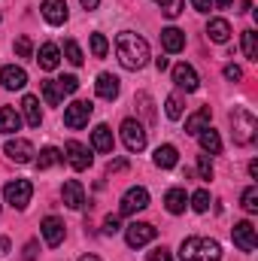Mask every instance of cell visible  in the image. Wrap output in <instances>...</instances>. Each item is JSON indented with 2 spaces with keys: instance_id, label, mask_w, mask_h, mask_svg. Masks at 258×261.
Here are the masks:
<instances>
[{
  "instance_id": "16",
  "label": "cell",
  "mask_w": 258,
  "mask_h": 261,
  "mask_svg": "<svg viewBox=\"0 0 258 261\" xmlns=\"http://www.w3.org/2000/svg\"><path fill=\"white\" fill-rule=\"evenodd\" d=\"M40 12H43V18L49 24H64L67 21V0H43Z\"/></svg>"
},
{
  "instance_id": "22",
  "label": "cell",
  "mask_w": 258,
  "mask_h": 261,
  "mask_svg": "<svg viewBox=\"0 0 258 261\" xmlns=\"http://www.w3.org/2000/svg\"><path fill=\"white\" fill-rule=\"evenodd\" d=\"M91 146L97 152H104V155L113 152V130H110V125H97V128L91 130Z\"/></svg>"
},
{
  "instance_id": "39",
  "label": "cell",
  "mask_w": 258,
  "mask_h": 261,
  "mask_svg": "<svg viewBox=\"0 0 258 261\" xmlns=\"http://www.w3.org/2000/svg\"><path fill=\"white\" fill-rule=\"evenodd\" d=\"M55 85H58L61 94H73V91L79 88V79H76V76H61V79H55Z\"/></svg>"
},
{
  "instance_id": "24",
  "label": "cell",
  "mask_w": 258,
  "mask_h": 261,
  "mask_svg": "<svg viewBox=\"0 0 258 261\" xmlns=\"http://www.w3.org/2000/svg\"><path fill=\"white\" fill-rule=\"evenodd\" d=\"M176 161H179V152H176V146L164 143V146H158V149H155V164H158L161 170H170V167H176Z\"/></svg>"
},
{
  "instance_id": "8",
  "label": "cell",
  "mask_w": 258,
  "mask_h": 261,
  "mask_svg": "<svg viewBox=\"0 0 258 261\" xmlns=\"http://www.w3.org/2000/svg\"><path fill=\"white\" fill-rule=\"evenodd\" d=\"M231 237H234V246L240 252H255L258 246V237H255V225L252 222H237L231 228Z\"/></svg>"
},
{
  "instance_id": "40",
  "label": "cell",
  "mask_w": 258,
  "mask_h": 261,
  "mask_svg": "<svg viewBox=\"0 0 258 261\" xmlns=\"http://www.w3.org/2000/svg\"><path fill=\"white\" fill-rule=\"evenodd\" d=\"M15 52H18V58H31V55H34L31 37H18V40H15Z\"/></svg>"
},
{
  "instance_id": "1",
  "label": "cell",
  "mask_w": 258,
  "mask_h": 261,
  "mask_svg": "<svg viewBox=\"0 0 258 261\" xmlns=\"http://www.w3.org/2000/svg\"><path fill=\"white\" fill-rule=\"evenodd\" d=\"M116 55L125 70H143L149 61V43L143 37H137L134 31H122L116 37Z\"/></svg>"
},
{
  "instance_id": "42",
  "label": "cell",
  "mask_w": 258,
  "mask_h": 261,
  "mask_svg": "<svg viewBox=\"0 0 258 261\" xmlns=\"http://www.w3.org/2000/svg\"><path fill=\"white\" fill-rule=\"evenodd\" d=\"M149 261H173V255H170V249L158 246V249H152V252H149Z\"/></svg>"
},
{
  "instance_id": "26",
  "label": "cell",
  "mask_w": 258,
  "mask_h": 261,
  "mask_svg": "<svg viewBox=\"0 0 258 261\" xmlns=\"http://www.w3.org/2000/svg\"><path fill=\"white\" fill-rule=\"evenodd\" d=\"M186 203H189L186 189H170V192L164 195V206H167V213H173V216L186 213Z\"/></svg>"
},
{
  "instance_id": "19",
  "label": "cell",
  "mask_w": 258,
  "mask_h": 261,
  "mask_svg": "<svg viewBox=\"0 0 258 261\" xmlns=\"http://www.w3.org/2000/svg\"><path fill=\"white\" fill-rule=\"evenodd\" d=\"M21 113H24V122H28L31 128H40L43 113H40V100H37L34 94H24V97H21Z\"/></svg>"
},
{
  "instance_id": "38",
  "label": "cell",
  "mask_w": 258,
  "mask_h": 261,
  "mask_svg": "<svg viewBox=\"0 0 258 261\" xmlns=\"http://www.w3.org/2000/svg\"><path fill=\"white\" fill-rule=\"evenodd\" d=\"M197 173H200V179H213V161H210V155H197Z\"/></svg>"
},
{
  "instance_id": "32",
  "label": "cell",
  "mask_w": 258,
  "mask_h": 261,
  "mask_svg": "<svg viewBox=\"0 0 258 261\" xmlns=\"http://www.w3.org/2000/svg\"><path fill=\"white\" fill-rule=\"evenodd\" d=\"M240 203H243L246 213H258V186H249L243 192V197H240Z\"/></svg>"
},
{
  "instance_id": "10",
  "label": "cell",
  "mask_w": 258,
  "mask_h": 261,
  "mask_svg": "<svg viewBox=\"0 0 258 261\" xmlns=\"http://www.w3.org/2000/svg\"><path fill=\"white\" fill-rule=\"evenodd\" d=\"M64 152H67V161H70L73 170H88V167H91V152H88L79 140H67Z\"/></svg>"
},
{
  "instance_id": "43",
  "label": "cell",
  "mask_w": 258,
  "mask_h": 261,
  "mask_svg": "<svg viewBox=\"0 0 258 261\" xmlns=\"http://www.w3.org/2000/svg\"><path fill=\"white\" fill-rule=\"evenodd\" d=\"M225 79H228V82H240V79H243V70L237 64H228L225 67Z\"/></svg>"
},
{
  "instance_id": "27",
  "label": "cell",
  "mask_w": 258,
  "mask_h": 261,
  "mask_svg": "<svg viewBox=\"0 0 258 261\" xmlns=\"http://www.w3.org/2000/svg\"><path fill=\"white\" fill-rule=\"evenodd\" d=\"M21 128V116L12 107H0V134H15Z\"/></svg>"
},
{
  "instance_id": "52",
  "label": "cell",
  "mask_w": 258,
  "mask_h": 261,
  "mask_svg": "<svg viewBox=\"0 0 258 261\" xmlns=\"http://www.w3.org/2000/svg\"><path fill=\"white\" fill-rule=\"evenodd\" d=\"M79 261H100V258H97V255H82Z\"/></svg>"
},
{
  "instance_id": "6",
  "label": "cell",
  "mask_w": 258,
  "mask_h": 261,
  "mask_svg": "<svg viewBox=\"0 0 258 261\" xmlns=\"http://www.w3.org/2000/svg\"><path fill=\"white\" fill-rule=\"evenodd\" d=\"M122 143L128 152H143L146 149V128L137 119H125L122 122Z\"/></svg>"
},
{
  "instance_id": "4",
  "label": "cell",
  "mask_w": 258,
  "mask_h": 261,
  "mask_svg": "<svg viewBox=\"0 0 258 261\" xmlns=\"http://www.w3.org/2000/svg\"><path fill=\"white\" fill-rule=\"evenodd\" d=\"M31 195H34L31 179H12V182L3 186V197H6V203L15 206V210H24V206L31 203Z\"/></svg>"
},
{
  "instance_id": "21",
  "label": "cell",
  "mask_w": 258,
  "mask_h": 261,
  "mask_svg": "<svg viewBox=\"0 0 258 261\" xmlns=\"http://www.w3.org/2000/svg\"><path fill=\"white\" fill-rule=\"evenodd\" d=\"M210 119H213V110H210V107H200L194 116H189V119H186V134L197 137L203 128H210Z\"/></svg>"
},
{
  "instance_id": "15",
  "label": "cell",
  "mask_w": 258,
  "mask_h": 261,
  "mask_svg": "<svg viewBox=\"0 0 258 261\" xmlns=\"http://www.w3.org/2000/svg\"><path fill=\"white\" fill-rule=\"evenodd\" d=\"M94 88H97V97H104V100H116L119 91H122L119 76H113V73H100L97 82H94Z\"/></svg>"
},
{
  "instance_id": "12",
  "label": "cell",
  "mask_w": 258,
  "mask_h": 261,
  "mask_svg": "<svg viewBox=\"0 0 258 261\" xmlns=\"http://www.w3.org/2000/svg\"><path fill=\"white\" fill-rule=\"evenodd\" d=\"M3 152H6L9 161H15V164H28V161H34V146H31L28 140H9V143L3 146Z\"/></svg>"
},
{
  "instance_id": "28",
  "label": "cell",
  "mask_w": 258,
  "mask_h": 261,
  "mask_svg": "<svg viewBox=\"0 0 258 261\" xmlns=\"http://www.w3.org/2000/svg\"><path fill=\"white\" fill-rule=\"evenodd\" d=\"M55 164H64V152L55 149V146H46V149L40 152V158H37V167L46 170V167H55Z\"/></svg>"
},
{
  "instance_id": "34",
  "label": "cell",
  "mask_w": 258,
  "mask_h": 261,
  "mask_svg": "<svg viewBox=\"0 0 258 261\" xmlns=\"http://www.w3.org/2000/svg\"><path fill=\"white\" fill-rule=\"evenodd\" d=\"M64 55H67V61H70L73 67H79L82 61H85V58H82V49L76 46V40H67L64 43Z\"/></svg>"
},
{
  "instance_id": "13",
  "label": "cell",
  "mask_w": 258,
  "mask_h": 261,
  "mask_svg": "<svg viewBox=\"0 0 258 261\" xmlns=\"http://www.w3.org/2000/svg\"><path fill=\"white\" fill-rule=\"evenodd\" d=\"M40 228H43V240H46L49 246H61V243H64V222H61L58 216H46Z\"/></svg>"
},
{
  "instance_id": "46",
  "label": "cell",
  "mask_w": 258,
  "mask_h": 261,
  "mask_svg": "<svg viewBox=\"0 0 258 261\" xmlns=\"http://www.w3.org/2000/svg\"><path fill=\"white\" fill-rule=\"evenodd\" d=\"M192 3H194L197 12H210V9H213V0H192Z\"/></svg>"
},
{
  "instance_id": "41",
  "label": "cell",
  "mask_w": 258,
  "mask_h": 261,
  "mask_svg": "<svg viewBox=\"0 0 258 261\" xmlns=\"http://www.w3.org/2000/svg\"><path fill=\"white\" fill-rule=\"evenodd\" d=\"M119 228H122V225H119V216H107V219H104V234H107V237L119 234Z\"/></svg>"
},
{
  "instance_id": "48",
  "label": "cell",
  "mask_w": 258,
  "mask_h": 261,
  "mask_svg": "<svg viewBox=\"0 0 258 261\" xmlns=\"http://www.w3.org/2000/svg\"><path fill=\"white\" fill-rule=\"evenodd\" d=\"M79 3H82L85 9H97V6H100V0H79Z\"/></svg>"
},
{
  "instance_id": "25",
  "label": "cell",
  "mask_w": 258,
  "mask_h": 261,
  "mask_svg": "<svg viewBox=\"0 0 258 261\" xmlns=\"http://www.w3.org/2000/svg\"><path fill=\"white\" fill-rule=\"evenodd\" d=\"M197 140H200V149H203L207 155H219V152H222V137H219V130L203 128L197 134Z\"/></svg>"
},
{
  "instance_id": "31",
  "label": "cell",
  "mask_w": 258,
  "mask_h": 261,
  "mask_svg": "<svg viewBox=\"0 0 258 261\" xmlns=\"http://www.w3.org/2000/svg\"><path fill=\"white\" fill-rule=\"evenodd\" d=\"M107 52H110L107 37H104V34H91V55H94V58H107Z\"/></svg>"
},
{
  "instance_id": "44",
  "label": "cell",
  "mask_w": 258,
  "mask_h": 261,
  "mask_svg": "<svg viewBox=\"0 0 258 261\" xmlns=\"http://www.w3.org/2000/svg\"><path fill=\"white\" fill-rule=\"evenodd\" d=\"M37 249H40V243H37V240H31V243L24 246V255H21V258H24V261H37Z\"/></svg>"
},
{
  "instance_id": "30",
  "label": "cell",
  "mask_w": 258,
  "mask_h": 261,
  "mask_svg": "<svg viewBox=\"0 0 258 261\" xmlns=\"http://www.w3.org/2000/svg\"><path fill=\"white\" fill-rule=\"evenodd\" d=\"M243 55L249 61H258V40H255V31H243Z\"/></svg>"
},
{
  "instance_id": "14",
  "label": "cell",
  "mask_w": 258,
  "mask_h": 261,
  "mask_svg": "<svg viewBox=\"0 0 258 261\" xmlns=\"http://www.w3.org/2000/svg\"><path fill=\"white\" fill-rule=\"evenodd\" d=\"M61 197L70 210H82L85 206V192H82V182L79 179H67L61 186Z\"/></svg>"
},
{
  "instance_id": "3",
  "label": "cell",
  "mask_w": 258,
  "mask_h": 261,
  "mask_svg": "<svg viewBox=\"0 0 258 261\" xmlns=\"http://www.w3.org/2000/svg\"><path fill=\"white\" fill-rule=\"evenodd\" d=\"M228 119H231V137H234V143L237 146H249L252 140H255V130H258V122L255 116L246 110V107H234L231 113H228Z\"/></svg>"
},
{
  "instance_id": "2",
  "label": "cell",
  "mask_w": 258,
  "mask_h": 261,
  "mask_svg": "<svg viewBox=\"0 0 258 261\" xmlns=\"http://www.w3.org/2000/svg\"><path fill=\"white\" fill-rule=\"evenodd\" d=\"M179 261H222V246L210 237H189L179 246Z\"/></svg>"
},
{
  "instance_id": "11",
  "label": "cell",
  "mask_w": 258,
  "mask_h": 261,
  "mask_svg": "<svg viewBox=\"0 0 258 261\" xmlns=\"http://www.w3.org/2000/svg\"><path fill=\"white\" fill-rule=\"evenodd\" d=\"M0 85H3L6 91H21V88L28 85V73H24V67L6 64L3 70H0Z\"/></svg>"
},
{
  "instance_id": "9",
  "label": "cell",
  "mask_w": 258,
  "mask_h": 261,
  "mask_svg": "<svg viewBox=\"0 0 258 261\" xmlns=\"http://www.w3.org/2000/svg\"><path fill=\"white\" fill-rule=\"evenodd\" d=\"M149 206V192L143 189V186H134V189H128L125 195H122V216H134V213H143Z\"/></svg>"
},
{
  "instance_id": "35",
  "label": "cell",
  "mask_w": 258,
  "mask_h": 261,
  "mask_svg": "<svg viewBox=\"0 0 258 261\" xmlns=\"http://www.w3.org/2000/svg\"><path fill=\"white\" fill-rule=\"evenodd\" d=\"M161 9H164V15L167 18H176L179 12H183V6H186V0H155Z\"/></svg>"
},
{
  "instance_id": "51",
  "label": "cell",
  "mask_w": 258,
  "mask_h": 261,
  "mask_svg": "<svg viewBox=\"0 0 258 261\" xmlns=\"http://www.w3.org/2000/svg\"><path fill=\"white\" fill-rule=\"evenodd\" d=\"M231 3H234V0H213V6H222V9H228Z\"/></svg>"
},
{
  "instance_id": "37",
  "label": "cell",
  "mask_w": 258,
  "mask_h": 261,
  "mask_svg": "<svg viewBox=\"0 0 258 261\" xmlns=\"http://www.w3.org/2000/svg\"><path fill=\"white\" fill-rule=\"evenodd\" d=\"M134 103H140V113H143V116H146L149 122L155 119V110H152V97H149L146 91H140V94L134 97Z\"/></svg>"
},
{
  "instance_id": "20",
  "label": "cell",
  "mask_w": 258,
  "mask_h": 261,
  "mask_svg": "<svg viewBox=\"0 0 258 261\" xmlns=\"http://www.w3.org/2000/svg\"><path fill=\"white\" fill-rule=\"evenodd\" d=\"M37 64L40 70H55V67L61 64V52H58V46L55 43H46V46H40V55H37Z\"/></svg>"
},
{
  "instance_id": "47",
  "label": "cell",
  "mask_w": 258,
  "mask_h": 261,
  "mask_svg": "<svg viewBox=\"0 0 258 261\" xmlns=\"http://www.w3.org/2000/svg\"><path fill=\"white\" fill-rule=\"evenodd\" d=\"M6 252H9V240H6V237H0V258H3Z\"/></svg>"
},
{
  "instance_id": "18",
  "label": "cell",
  "mask_w": 258,
  "mask_h": 261,
  "mask_svg": "<svg viewBox=\"0 0 258 261\" xmlns=\"http://www.w3.org/2000/svg\"><path fill=\"white\" fill-rule=\"evenodd\" d=\"M161 46H164V52H183L186 49V34L179 31V28H164L161 31Z\"/></svg>"
},
{
  "instance_id": "49",
  "label": "cell",
  "mask_w": 258,
  "mask_h": 261,
  "mask_svg": "<svg viewBox=\"0 0 258 261\" xmlns=\"http://www.w3.org/2000/svg\"><path fill=\"white\" fill-rule=\"evenodd\" d=\"M155 67H158V70H167L170 61H167V58H155Z\"/></svg>"
},
{
  "instance_id": "17",
  "label": "cell",
  "mask_w": 258,
  "mask_h": 261,
  "mask_svg": "<svg viewBox=\"0 0 258 261\" xmlns=\"http://www.w3.org/2000/svg\"><path fill=\"white\" fill-rule=\"evenodd\" d=\"M173 82L183 88V91H197V73H194L192 64H176L173 67Z\"/></svg>"
},
{
  "instance_id": "50",
  "label": "cell",
  "mask_w": 258,
  "mask_h": 261,
  "mask_svg": "<svg viewBox=\"0 0 258 261\" xmlns=\"http://www.w3.org/2000/svg\"><path fill=\"white\" fill-rule=\"evenodd\" d=\"M249 176L258 179V161H249Z\"/></svg>"
},
{
  "instance_id": "36",
  "label": "cell",
  "mask_w": 258,
  "mask_h": 261,
  "mask_svg": "<svg viewBox=\"0 0 258 261\" xmlns=\"http://www.w3.org/2000/svg\"><path fill=\"white\" fill-rule=\"evenodd\" d=\"M192 210L194 213H207V210H210V192H207V189H200V192L192 195Z\"/></svg>"
},
{
  "instance_id": "33",
  "label": "cell",
  "mask_w": 258,
  "mask_h": 261,
  "mask_svg": "<svg viewBox=\"0 0 258 261\" xmlns=\"http://www.w3.org/2000/svg\"><path fill=\"white\" fill-rule=\"evenodd\" d=\"M164 110H167V119H183V100L176 97V94H170L167 100H164Z\"/></svg>"
},
{
  "instance_id": "23",
  "label": "cell",
  "mask_w": 258,
  "mask_h": 261,
  "mask_svg": "<svg viewBox=\"0 0 258 261\" xmlns=\"http://www.w3.org/2000/svg\"><path fill=\"white\" fill-rule=\"evenodd\" d=\"M207 37H210L213 43H228V40H231V24H228L225 18H210Z\"/></svg>"
},
{
  "instance_id": "45",
  "label": "cell",
  "mask_w": 258,
  "mask_h": 261,
  "mask_svg": "<svg viewBox=\"0 0 258 261\" xmlns=\"http://www.w3.org/2000/svg\"><path fill=\"white\" fill-rule=\"evenodd\" d=\"M125 167H128V161H125V158H116V161L107 164V173H119V170H125Z\"/></svg>"
},
{
  "instance_id": "29",
  "label": "cell",
  "mask_w": 258,
  "mask_h": 261,
  "mask_svg": "<svg viewBox=\"0 0 258 261\" xmlns=\"http://www.w3.org/2000/svg\"><path fill=\"white\" fill-rule=\"evenodd\" d=\"M43 97H46V103H49V107H58V103H61V97H64V94L58 91L55 79H46V82H43Z\"/></svg>"
},
{
  "instance_id": "5",
  "label": "cell",
  "mask_w": 258,
  "mask_h": 261,
  "mask_svg": "<svg viewBox=\"0 0 258 261\" xmlns=\"http://www.w3.org/2000/svg\"><path fill=\"white\" fill-rule=\"evenodd\" d=\"M155 237H158V228L149 225V222H131L128 228H125V240H128L131 249H140V246L152 243Z\"/></svg>"
},
{
  "instance_id": "7",
  "label": "cell",
  "mask_w": 258,
  "mask_h": 261,
  "mask_svg": "<svg viewBox=\"0 0 258 261\" xmlns=\"http://www.w3.org/2000/svg\"><path fill=\"white\" fill-rule=\"evenodd\" d=\"M91 113H94L91 100H73V103L64 110V125H67V128H73V130L85 128V125H88V119H91Z\"/></svg>"
}]
</instances>
